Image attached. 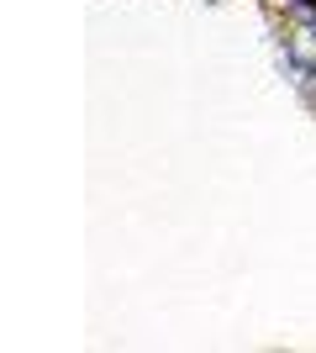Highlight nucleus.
<instances>
[{"label":"nucleus","instance_id":"obj_1","mask_svg":"<svg viewBox=\"0 0 316 353\" xmlns=\"http://www.w3.org/2000/svg\"><path fill=\"white\" fill-rule=\"evenodd\" d=\"M290 6V21L295 27H316V0H285Z\"/></svg>","mask_w":316,"mask_h":353}]
</instances>
